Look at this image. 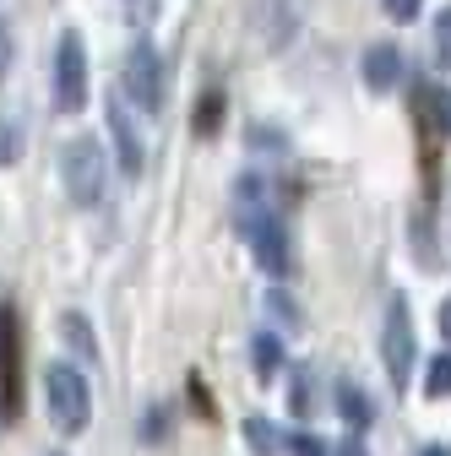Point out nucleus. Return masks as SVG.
<instances>
[{
    "label": "nucleus",
    "mask_w": 451,
    "mask_h": 456,
    "mask_svg": "<svg viewBox=\"0 0 451 456\" xmlns=\"http://www.w3.org/2000/svg\"><path fill=\"white\" fill-rule=\"evenodd\" d=\"M234 234L250 245V256L266 277L294 272V240H289L283 217H277V207H234Z\"/></svg>",
    "instance_id": "1"
},
{
    "label": "nucleus",
    "mask_w": 451,
    "mask_h": 456,
    "mask_svg": "<svg viewBox=\"0 0 451 456\" xmlns=\"http://www.w3.org/2000/svg\"><path fill=\"white\" fill-rule=\"evenodd\" d=\"M44 403H49V424L61 435H87L93 424V386L77 364H49L44 370Z\"/></svg>",
    "instance_id": "2"
},
{
    "label": "nucleus",
    "mask_w": 451,
    "mask_h": 456,
    "mask_svg": "<svg viewBox=\"0 0 451 456\" xmlns=\"http://www.w3.org/2000/svg\"><path fill=\"white\" fill-rule=\"evenodd\" d=\"M61 185H66V196L77 201V207H98L103 201V142L98 136H71L66 147H61Z\"/></svg>",
    "instance_id": "3"
},
{
    "label": "nucleus",
    "mask_w": 451,
    "mask_h": 456,
    "mask_svg": "<svg viewBox=\"0 0 451 456\" xmlns=\"http://www.w3.org/2000/svg\"><path fill=\"white\" fill-rule=\"evenodd\" d=\"M87 44L77 28L61 33V44H54V109L61 114H82L87 109Z\"/></svg>",
    "instance_id": "4"
},
{
    "label": "nucleus",
    "mask_w": 451,
    "mask_h": 456,
    "mask_svg": "<svg viewBox=\"0 0 451 456\" xmlns=\"http://www.w3.org/2000/svg\"><path fill=\"white\" fill-rule=\"evenodd\" d=\"M408 98H414L419 142H424V180L435 185V142H440V136L451 142V87H440V82H414Z\"/></svg>",
    "instance_id": "5"
},
{
    "label": "nucleus",
    "mask_w": 451,
    "mask_h": 456,
    "mask_svg": "<svg viewBox=\"0 0 451 456\" xmlns=\"http://www.w3.org/2000/svg\"><path fill=\"white\" fill-rule=\"evenodd\" d=\"M120 82H126V98H131L136 109H147V114L163 109L168 82H163V54L152 49V38H136V44L126 49V71H120Z\"/></svg>",
    "instance_id": "6"
},
{
    "label": "nucleus",
    "mask_w": 451,
    "mask_h": 456,
    "mask_svg": "<svg viewBox=\"0 0 451 456\" xmlns=\"http://www.w3.org/2000/svg\"><path fill=\"white\" fill-rule=\"evenodd\" d=\"M381 359H386V375H391V386H398V391H408V375H414V359H419L408 299H391V305H386V326H381Z\"/></svg>",
    "instance_id": "7"
},
{
    "label": "nucleus",
    "mask_w": 451,
    "mask_h": 456,
    "mask_svg": "<svg viewBox=\"0 0 451 456\" xmlns=\"http://www.w3.org/2000/svg\"><path fill=\"white\" fill-rule=\"evenodd\" d=\"M0 413L22 419V321L12 305H0Z\"/></svg>",
    "instance_id": "8"
},
{
    "label": "nucleus",
    "mask_w": 451,
    "mask_h": 456,
    "mask_svg": "<svg viewBox=\"0 0 451 456\" xmlns=\"http://www.w3.org/2000/svg\"><path fill=\"white\" fill-rule=\"evenodd\" d=\"M103 120H109V136H115V152H120V175L136 180L142 175V136H136V120H131L126 98H109L103 103Z\"/></svg>",
    "instance_id": "9"
},
{
    "label": "nucleus",
    "mask_w": 451,
    "mask_h": 456,
    "mask_svg": "<svg viewBox=\"0 0 451 456\" xmlns=\"http://www.w3.org/2000/svg\"><path fill=\"white\" fill-rule=\"evenodd\" d=\"M359 77H365L370 93H391V87H398L403 82V54H398V44H370L365 61H359Z\"/></svg>",
    "instance_id": "10"
},
{
    "label": "nucleus",
    "mask_w": 451,
    "mask_h": 456,
    "mask_svg": "<svg viewBox=\"0 0 451 456\" xmlns=\"http://www.w3.org/2000/svg\"><path fill=\"white\" fill-rule=\"evenodd\" d=\"M337 413H343V424L348 429H370V419H375V403L354 386V380H343L337 386Z\"/></svg>",
    "instance_id": "11"
},
{
    "label": "nucleus",
    "mask_w": 451,
    "mask_h": 456,
    "mask_svg": "<svg viewBox=\"0 0 451 456\" xmlns=\"http://www.w3.org/2000/svg\"><path fill=\"white\" fill-rule=\"evenodd\" d=\"M61 337H66V348L77 354V359H98V337H93V326H87V315H77V310H66L61 315Z\"/></svg>",
    "instance_id": "12"
},
{
    "label": "nucleus",
    "mask_w": 451,
    "mask_h": 456,
    "mask_svg": "<svg viewBox=\"0 0 451 456\" xmlns=\"http://www.w3.org/2000/svg\"><path fill=\"white\" fill-rule=\"evenodd\" d=\"M250 364H256L261 380H272L277 364H283V337H277V331H256L250 337Z\"/></svg>",
    "instance_id": "13"
},
{
    "label": "nucleus",
    "mask_w": 451,
    "mask_h": 456,
    "mask_svg": "<svg viewBox=\"0 0 451 456\" xmlns=\"http://www.w3.org/2000/svg\"><path fill=\"white\" fill-rule=\"evenodd\" d=\"M191 126H196V136H217V126H223V87H207V93H201Z\"/></svg>",
    "instance_id": "14"
},
{
    "label": "nucleus",
    "mask_w": 451,
    "mask_h": 456,
    "mask_svg": "<svg viewBox=\"0 0 451 456\" xmlns=\"http://www.w3.org/2000/svg\"><path fill=\"white\" fill-rule=\"evenodd\" d=\"M240 435H245V445H250L256 456H277V445H283V435H277L266 419H245V429H240Z\"/></svg>",
    "instance_id": "15"
},
{
    "label": "nucleus",
    "mask_w": 451,
    "mask_h": 456,
    "mask_svg": "<svg viewBox=\"0 0 451 456\" xmlns=\"http://www.w3.org/2000/svg\"><path fill=\"white\" fill-rule=\"evenodd\" d=\"M424 396H451V354H440V359H430V370H424Z\"/></svg>",
    "instance_id": "16"
},
{
    "label": "nucleus",
    "mask_w": 451,
    "mask_h": 456,
    "mask_svg": "<svg viewBox=\"0 0 451 456\" xmlns=\"http://www.w3.org/2000/svg\"><path fill=\"white\" fill-rule=\"evenodd\" d=\"M163 440H168V408L152 403V408L142 413V445H163Z\"/></svg>",
    "instance_id": "17"
},
{
    "label": "nucleus",
    "mask_w": 451,
    "mask_h": 456,
    "mask_svg": "<svg viewBox=\"0 0 451 456\" xmlns=\"http://www.w3.org/2000/svg\"><path fill=\"white\" fill-rule=\"evenodd\" d=\"M185 396H191V408H196V419H217V408H212V391H207V380L201 375H185Z\"/></svg>",
    "instance_id": "18"
},
{
    "label": "nucleus",
    "mask_w": 451,
    "mask_h": 456,
    "mask_svg": "<svg viewBox=\"0 0 451 456\" xmlns=\"http://www.w3.org/2000/svg\"><path fill=\"white\" fill-rule=\"evenodd\" d=\"M283 451H289V456H326V445H321L310 429H294V435H283Z\"/></svg>",
    "instance_id": "19"
},
{
    "label": "nucleus",
    "mask_w": 451,
    "mask_h": 456,
    "mask_svg": "<svg viewBox=\"0 0 451 456\" xmlns=\"http://www.w3.org/2000/svg\"><path fill=\"white\" fill-rule=\"evenodd\" d=\"M17 152H22V131H17V120H6L0 126V163H17Z\"/></svg>",
    "instance_id": "20"
},
{
    "label": "nucleus",
    "mask_w": 451,
    "mask_h": 456,
    "mask_svg": "<svg viewBox=\"0 0 451 456\" xmlns=\"http://www.w3.org/2000/svg\"><path fill=\"white\" fill-rule=\"evenodd\" d=\"M289 408H294V419H305V413H310V375H305V370L294 375V391H289Z\"/></svg>",
    "instance_id": "21"
},
{
    "label": "nucleus",
    "mask_w": 451,
    "mask_h": 456,
    "mask_svg": "<svg viewBox=\"0 0 451 456\" xmlns=\"http://www.w3.org/2000/svg\"><path fill=\"white\" fill-rule=\"evenodd\" d=\"M381 6H386L391 22H414V17L424 12V0H381Z\"/></svg>",
    "instance_id": "22"
},
{
    "label": "nucleus",
    "mask_w": 451,
    "mask_h": 456,
    "mask_svg": "<svg viewBox=\"0 0 451 456\" xmlns=\"http://www.w3.org/2000/svg\"><path fill=\"white\" fill-rule=\"evenodd\" d=\"M435 38H440V61L451 66V6L440 12V22H435Z\"/></svg>",
    "instance_id": "23"
},
{
    "label": "nucleus",
    "mask_w": 451,
    "mask_h": 456,
    "mask_svg": "<svg viewBox=\"0 0 451 456\" xmlns=\"http://www.w3.org/2000/svg\"><path fill=\"white\" fill-rule=\"evenodd\" d=\"M337 456H370V451H365V440L354 435V440H343V445H337Z\"/></svg>",
    "instance_id": "24"
},
{
    "label": "nucleus",
    "mask_w": 451,
    "mask_h": 456,
    "mask_svg": "<svg viewBox=\"0 0 451 456\" xmlns=\"http://www.w3.org/2000/svg\"><path fill=\"white\" fill-rule=\"evenodd\" d=\"M440 337H446V342H451V299H446V305H440ZM446 354H451V348H446Z\"/></svg>",
    "instance_id": "25"
},
{
    "label": "nucleus",
    "mask_w": 451,
    "mask_h": 456,
    "mask_svg": "<svg viewBox=\"0 0 451 456\" xmlns=\"http://www.w3.org/2000/svg\"><path fill=\"white\" fill-rule=\"evenodd\" d=\"M6 49H12V38H6V28H0V71H6Z\"/></svg>",
    "instance_id": "26"
},
{
    "label": "nucleus",
    "mask_w": 451,
    "mask_h": 456,
    "mask_svg": "<svg viewBox=\"0 0 451 456\" xmlns=\"http://www.w3.org/2000/svg\"><path fill=\"white\" fill-rule=\"evenodd\" d=\"M424 456H451V451L446 445H424Z\"/></svg>",
    "instance_id": "27"
}]
</instances>
